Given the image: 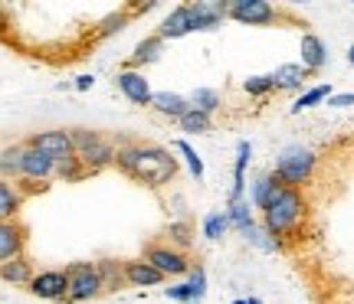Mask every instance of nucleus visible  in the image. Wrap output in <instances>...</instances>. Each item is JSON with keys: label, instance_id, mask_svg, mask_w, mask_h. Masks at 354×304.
<instances>
[{"label": "nucleus", "instance_id": "f257e3e1", "mask_svg": "<svg viewBox=\"0 0 354 304\" xmlns=\"http://www.w3.org/2000/svg\"><path fill=\"white\" fill-rule=\"evenodd\" d=\"M115 167L151 190H161L177 177V157L161 144H138V141L122 144L115 154Z\"/></svg>", "mask_w": 354, "mask_h": 304}, {"label": "nucleus", "instance_id": "f03ea898", "mask_svg": "<svg viewBox=\"0 0 354 304\" xmlns=\"http://www.w3.org/2000/svg\"><path fill=\"white\" fill-rule=\"evenodd\" d=\"M305 223V196L299 187L279 183L263 210V229L282 245V239H292Z\"/></svg>", "mask_w": 354, "mask_h": 304}, {"label": "nucleus", "instance_id": "7ed1b4c3", "mask_svg": "<svg viewBox=\"0 0 354 304\" xmlns=\"http://www.w3.org/2000/svg\"><path fill=\"white\" fill-rule=\"evenodd\" d=\"M73 134V144H76V157L79 164L86 167V174L92 177V174H99V170H105V167L115 164V154H118V148L115 144H109V141L102 138L99 131H88V128H76V131H69Z\"/></svg>", "mask_w": 354, "mask_h": 304}, {"label": "nucleus", "instance_id": "20e7f679", "mask_svg": "<svg viewBox=\"0 0 354 304\" xmlns=\"http://www.w3.org/2000/svg\"><path fill=\"white\" fill-rule=\"evenodd\" d=\"M315 164H318L315 151H308V148H286V151L279 154L272 174H276V180L286 183V187H302L305 180L312 177Z\"/></svg>", "mask_w": 354, "mask_h": 304}, {"label": "nucleus", "instance_id": "39448f33", "mask_svg": "<svg viewBox=\"0 0 354 304\" xmlns=\"http://www.w3.org/2000/svg\"><path fill=\"white\" fill-rule=\"evenodd\" d=\"M66 275H69V294H66L69 304L92 301V298H99V294L105 292V288H102L99 268L92 265V262H76V265L66 268Z\"/></svg>", "mask_w": 354, "mask_h": 304}, {"label": "nucleus", "instance_id": "423d86ee", "mask_svg": "<svg viewBox=\"0 0 354 304\" xmlns=\"http://www.w3.org/2000/svg\"><path fill=\"white\" fill-rule=\"evenodd\" d=\"M24 144L26 148H37L39 154H46L53 164H66V161L76 157L73 134H69V131H59V128H53V131H37V134H30Z\"/></svg>", "mask_w": 354, "mask_h": 304}, {"label": "nucleus", "instance_id": "0eeeda50", "mask_svg": "<svg viewBox=\"0 0 354 304\" xmlns=\"http://www.w3.org/2000/svg\"><path fill=\"white\" fill-rule=\"evenodd\" d=\"M145 262H151L165 278H184L190 272V259L187 252H177V249H171V245H165V242H151L148 249H145V255H141Z\"/></svg>", "mask_w": 354, "mask_h": 304}, {"label": "nucleus", "instance_id": "6e6552de", "mask_svg": "<svg viewBox=\"0 0 354 304\" xmlns=\"http://www.w3.org/2000/svg\"><path fill=\"white\" fill-rule=\"evenodd\" d=\"M227 17L230 20H240V23H250V26H269L279 20V10L272 3H266V0H233Z\"/></svg>", "mask_w": 354, "mask_h": 304}, {"label": "nucleus", "instance_id": "1a4fd4ad", "mask_svg": "<svg viewBox=\"0 0 354 304\" xmlns=\"http://www.w3.org/2000/svg\"><path fill=\"white\" fill-rule=\"evenodd\" d=\"M30 294H37L43 301H66V294H69V275H66V268H50V272H37L33 281L26 285Z\"/></svg>", "mask_w": 354, "mask_h": 304}, {"label": "nucleus", "instance_id": "9d476101", "mask_svg": "<svg viewBox=\"0 0 354 304\" xmlns=\"http://www.w3.org/2000/svg\"><path fill=\"white\" fill-rule=\"evenodd\" d=\"M190 7V30H216V26L227 20L230 3L227 0H197V3H187Z\"/></svg>", "mask_w": 354, "mask_h": 304}, {"label": "nucleus", "instance_id": "9b49d317", "mask_svg": "<svg viewBox=\"0 0 354 304\" xmlns=\"http://www.w3.org/2000/svg\"><path fill=\"white\" fill-rule=\"evenodd\" d=\"M53 177H56V164L46 154H39L37 148H26L24 164H20V180H26V183H46Z\"/></svg>", "mask_w": 354, "mask_h": 304}, {"label": "nucleus", "instance_id": "f8f14e48", "mask_svg": "<svg viewBox=\"0 0 354 304\" xmlns=\"http://www.w3.org/2000/svg\"><path fill=\"white\" fill-rule=\"evenodd\" d=\"M24 249H26V229L17 219L0 223V265L17 259V255H24Z\"/></svg>", "mask_w": 354, "mask_h": 304}, {"label": "nucleus", "instance_id": "ddd939ff", "mask_svg": "<svg viewBox=\"0 0 354 304\" xmlns=\"http://www.w3.org/2000/svg\"><path fill=\"white\" fill-rule=\"evenodd\" d=\"M118 89L125 92L128 101H135V105H151V82L141 76V72H135V69H122L118 72Z\"/></svg>", "mask_w": 354, "mask_h": 304}, {"label": "nucleus", "instance_id": "4468645a", "mask_svg": "<svg viewBox=\"0 0 354 304\" xmlns=\"http://www.w3.org/2000/svg\"><path fill=\"white\" fill-rule=\"evenodd\" d=\"M125 281L135 285V288H158V285H165V275H161L151 262L131 259V262H125Z\"/></svg>", "mask_w": 354, "mask_h": 304}, {"label": "nucleus", "instance_id": "2eb2a0df", "mask_svg": "<svg viewBox=\"0 0 354 304\" xmlns=\"http://www.w3.org/2000/svg\"><path fill=\"white\" fill-rule=\"evenodd\" d=\"M250 154H253V144H250V141H240V144H236V167H233V187H230V200H227V206H233V203H243V190H246V167H250Z\"/></svg>", "mask_w": 354, "mask_h": 304}, {"label": "nucleus", "instance_id": "dca6fc26", "mask_svg": "<svg viewBox=\"0 0 354 304\" xmlns=\"http://www.w3.org/2000/svg\"><path fill=\"white\" fill-rule=\"evenodd\" d=\"M151 108L165 118H184L190 112V99L187 95H177V92H154L151 95Z\"/></svg>", "mask_w": 354, "mask_h": 304}, {"label": "nucleus", "instance_id": "f3484780", "mask_svg": "<svg viewBox=\"0 0 354 304\" xmlns=\"http://www.w3.org/2000/svg\"><path fill=\"white\" fill-rule=\"evenodd\" d=\"M187 33H194V30H190V7L187 3H184V7H174V10L161 20V26H158V37L161 39H180V37H187Z\"/></svg>", "mask_w": 354, "mask_h": 304}, {"label": "nucleus", "instance_id": "a211bd4d", "mask_svg": "<svg viewBox=\"0 0 354 304\" xmlns=\"http://www.w3.org/2000/svg\"><path fill=\"white\" fill-rule=\"evenodd\" d=\"M328 63V46H325V39L315 37V33H305L302 37V65L305 72H318V69H325Z\"/></svg>", "mask_w": 354, "mask_h": 304}, {"label": "nucleus", "instance_id": "6ab92c4d", "mask_svg": "<svg viewBox=\"0 0 354 304\" xmlns=\"http://www.w3.org/2000/svg\"><path fill=\"white\" fill-rule=\"evenodd\" d=\"M161 50H165V39L158 37V33H154V37H145V39L138 43V46H135V52L128 56L125 69H135V72H138L141 65L158 63V59H161Z\"/></svg>", "mask_w": 354, "mask_h": 304}, {"label": "nucleus", "instance_id": "aec40b11", "mask_svg": "<svg viewBox=\"0 0 354 304\" xmlns=\"http://www.w3.org/2000/svg\"><path fill=\"white\" fill-rule=\"evenodd\" d=\"M33 262L26 259V255H17L10 262H3L0 265V281H7V285H17V288H26L30 281H33Z\"/></svg>", "mask_w": 354, "mask_h": 304}, {"label": "nucleus", "instance_id": "412c9836", "mask_svg": "<svg viewBox=\"0 0 354 304\" xmlns=\"http://www.w3.org/2000/svg\"><path fill=\"white\" fill-rule=\"evenodd\" d=\"M20 206H24V190L17 183H10V180H0V223L17 219Z\"/></svg>", "mask_w": 354, "mask_h": 304}, {"label": "nucleus", "instance_id": "4be33fe9", "mask_svg": "<svg viewBox=\"0 0 354 304\" xmlns=\"http://www.w3.org/2000/svg\"><path fill=\"white\" fill-rule=\"evenodd\" d=\"M26 144H7L0 151V180H20V164H24Z\"/></svg>", "mask_w": 354, "mask_h": 304}, {"label": "nucleus", "instance_id": "5701e85b", "mask_svg": "<svg viewBox=\"0 0 354 304\" xmlns=\"http://www.w3.org/2000/svg\"><path fill=\"white\" fill-rule=\"evenodd\" d=\"M305 65L302 63H286V65H279L276 72H272V82H276V89L282 92H292V89H299L305 82Z\"/></svg>", "mask_w": 354, "mask_h": 304}, {"label": "nucleus", "instance_id": "b1692460", "mask_svg": "<svg viewBox=\"0 0 354 304\" xmlns=\"http://www.w3.org/2000/svg\"><path fill=\"white\" fill-rule=\"evenodd\" d=\"M276 187H279L276 174H259V177L253 180V187H250V206H256V210L263 213L266 203H269V196L276 193Z\"/></svg>", "mask_w": 354, "mask_h": 304}, {"label": "nucleus", "instance_id": "393cba45", "mask_svg": "<svg viewBox=\"0 0 354 304\" xmlns=\"http://www.w3.org/2000/svg\"><path fill=\"white\" fill-rule=\"evenodd\" d=\"M99 275H102V288L105 292H118V288H125V262H115V259H105L99 262Z\"/></svg>", "mask_w": 354, "mask_h": 304}, {"label": "nucleus", "instance_id": "a878e982", "mask_svg": "<svg viewBox=\"0 0 354 304\" xmlns=\"http://www.w3.org/2000/svg\"><path fill=\"white\" fill-rule=\"evenodd\" d=\"M167 245L177 249V252H187L190 245H194V229H190L187 219H180V223H171V226H167Z\"/></svg>", "mask_w": 354, "mask_h": 304}, {"label": "nucleus", "instance_id": "bb28decb", "mask_svg": "<svg viewBox=\"0 0 354 304\" xmlns=\"http://www.w3.org/2000/svg\"><path fill=\"white\" fill-rule=\"evenodd\" d=\"M328 99H331V85H315V89L302 92L299 99L292 101V114L308 112V108H315V105H322V101H328Z\"/></svg>", "mask_w": 354, "mask_h": 304}, {"label": "nucleus", "instance_id": "cd10ccee", "mask_svg": "<svg viewBox=\"0 0 354 304\" xmlns=\"http://www.w3.org/2000/svg\"><path fill=\"white\" fill-rule=\"evenodd\" d=\"M177 125H180V131H184V134H207V131L214 128V121H210V114L197 112V108H190V112L184 114Z\"/></svg>", "mask_w": 354, "mask_h": 304}, {"label": "nucleus", "instance_id": "c85d7f7f", "mask_svg": "<svg viewBox=\"0 0 354 304\" xmlns=\"http://www.w3.org/2000/svg\"><path fill=\"white\" fill-rule=\"evenodd\" d=\"M187 99H190V108H197L203 114H214L220 108V92H214V89H194Z\"/></svg>", "mask_w": 354, "mask_h": 304}, {"label": "nucleus", "instance_id": "c756f323", "mask_svg": "<svg viewBox=\"0 0 354 304\" xmlns=\"http://www.w3.org/2000/svg\"><path fill=\"white\" fill-rule=\"evenodd\" d=\"M227 229H230V219L227 213H210V216H203V239H220V236H227Z\"/></svg>", "mask_w": 354, "mask_h": 304}, {"label": "nucleus", "instance_id": "7c9ffc66", "mask_svg": "<svg viewBox=\"0 0 354 304\" xmlns=\"http://www.w3.org/2000/svg\"><path fill=\"white\" fill-rule=\"evenodd\" d=\"M243 92L253 95V99H266L269 92H276V82H272V72L269 76H250L243 82Z\"/></svg>", "mask_w": 354, "mask_h": 304}, {"label": "nucleus", "instance_id": "2f4dec72", "mask_svg": "<svg viewBox=\"0 0 354 304\" xmlns=\"http://www.w3.org/2000/svg\"><path fill=\"white\" fill-rule=\"evenodd\" d=\"M177 151H180V157H184V164H187L190 177H194V180H201V177H203V161H201V154L194 151V148H190V144H187L184 138L177 141Z\"/></svg>", "mask_w": 354, "mask_h": 304}, {"label": "nucleus", "instance_id": "473e14b6", "mask_svg": "<svg viewBox=\"0 0 354 304\" xmlns=\"http://www.w3.org/2000/svg\"><path fill=\"white\" fill-rule=\"evenodd\" d=\"M187 288H190V294H194V301H201L203 294H207V272H203V265H190Z\"/></svg>", "mask_w": 354, "mask_h": 304}, {"label": "nucleus", "instance_id": "72a5a7b5", "mask_svg": "<svg viewBox=\"0 0 354 304\" xmlns=\"http://www.w3.org/2000/svg\"><path fill=\"white\" fill-rule=\"evenodd\" d=\"M246 242H250V245H256V249H263V252H276V249H279V242L272 239L266 229H259V226H256L253 232H246Z\"/></svg>", "mask_w": 354, "mask_h": 304}, {"label": "nucleus", "instance_id": "f704fd0d", "mask_svg": "<svg viewBox=\"0 0 354 304\" xmlns=\"http://www.w3.org/2000/svg\"><path fill=\"white\" fill-rule=\"evenodd\" d=\"M56 177L63 180H86V167L79 164V157H73V161H66V164H56Z\"/></svg>", "mask_w": 354, "mask_h": 304}, {"label": "nucleus", "instance_id": "c9c22d12", "mask_svg": "<svg viewBox=\"0 0 354 304\" xmlns=\"http://www.w3.org/2000/svg\"><path fill=\"white\" fill-rule=\"evenodd\" d=\"M165 294L171 298V301H184V304H194V294H190L187 281H180V285H171V288H165Z\"/></svg>", "mask_w": 354, "mask_h": 304}, {"label": "nucleus", "instance_id": "e433bc0d", "mask_svg": "<svg viewBox=\"0 0 354 304\" xmlns=\"http://www.w3.org/2000/svg\"><path fill=\"white\" fill-rule=\"evenodd\" d=\"M122 23H125V13H115V17H109V20H105V23H102L99 37H112L115 30H122Z\"/></svg>", "mask_w": 354, "mask_h": 304}, {"label": "nucleus", "instance_id": "4c0bfd02", "mask_svg": "<svg viewBox=\"0 0 354 304\" xmlns=\"http://www.w3.org/2000/svg\"><path fill=\"white\" fill-rule=\"evenodd\" d=\"M328 105L331 108H348V105H354V92H338V95H331Z\"/></svg>", "mask_w": 354, "mask_h": 304}, {"label": "nucleus", "instance_id": "58836bf2", "mask_svg": "<svg viewBox=\"0 0 354 304\" xmlns=\"http://www.w3.org/2000/svg\"><path fill=\"white\" fill-rule=\"evenodd\" d=\"M92 82H95V76H79V79H76V89L86 92V89H92Z\"/></svg>", "mask_w": 354, "mask_h": 304}, {"label": "nucleus", "instance_id": "ea45409f", "mask_svg": "<svg viewBox=\"0 0 354 304\" xmlns=\"http://www.w3.org/2000/svg\"><path fill=\"white\" fill-rule=\"evenodd\" d=\"M7 10H3V7H0V37H7Z\"/></svg>", "mask_w": 354, "mask_h": 304}, {"label": "nucleus", "instance_id": "a19ab883", "mask_svg": "<svg viewBox=\"0 0 354 304\" xmlns=\"http://www.w3.org/2000/svg\"><path fill=\"white\" fill-rule=\"evenodd\" d=\"M233 304H263V301H259V298H236Z\"/></svg>", "mask_w": 354, "mask_h": 304}, {"label": "nucleus", "instance_id": "79ce46f5", "mask_svg": "<svg viewBox=\"0 0 354 304\" xmlns=\"http://www.w3.org/2000/svg\"><path fill=\"white\" fill-rule=\"evenodd\" d=\"M348 63L354 65V46H351V50H348Z\"/></svg>", "mask_w": 354, "mask_h": 304}, {"label": "nucleus", "instance_id": "37998d69", "mask_svg": "<svg viewBox=\"0 0 354 304\" xmlns=\"http://www.w3.org/2000/svg\"><path fill=\"white\" fill-rule=\"evenodd\" d=\"M194 304H201V301H194Z\"/></svg>", "mask_w": 354, "mask_h": 304}]
</instances>
